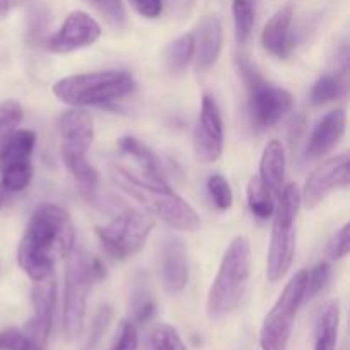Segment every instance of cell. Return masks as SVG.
Segmentation results:
<instances>
[{
    "instance_id": "cell-1",
    "label": "cell",
    "mask_w": 350,
    "mask_h": 350,
    "mask_svg": "<svg viewBox=\"0 0 350 350\" xmlns=\"http://www.w3.org/2000/svg\"><path fill=\"white\" fill-rule=\"evenodd\" d=\"M74 241L75 231L68 212L60 205L43 204L27 222L17 248V263L33 282H40L51 277L55 265L70 255Z\"/></svg>"
},
{
    "instance_id": "cell-2",
    "label": "cell",
    "mask_w": 350,
    "mask_h": 350,
    "mask_svg": "<svg viewBox=\"0 0 350 350\" xmlns=\"http://www.w3.org/2000/svg\"><path fill=\"white\" fill-rule=\"evenodd\" d=\"M109 173L111 180L125 193L139 200L150 214L166 222L170 228L188 232H193L200 228V217L195 208L180 195L174 193L167 183L146 180L122 164H111Z\"/></svg>"
},
{
    "instance_id": "cell-3",
    "label": "cell",
    "mask_w": 350,
    "mask_h": 350,
    "mask_svg": "<svg viewBox=\"0 0 350 350\" xmlns=\"http://www.w3.org/2000/svg\"><path fill=\"white\" fill-rule=\"evenodd\" d=\"M250 269L252 246L245 236H236L224 252L217 275L208 289L207 314L212 320L226 317L238 308L248 287Z\"/></svg>"
},
{
    "instance_id": "cell-4",
    "label": "cell",
    "mask_w": 350,
    "mask_h": 350,
    "mask_svg": "<svg viewBox=\"0 0 350 350\" xmlns=\"http://www.w3.org/2000/svg\"><path fill=\"white\" fill-rule=\"evenodd\" d=\"M62 139V159L81 190L89 198L94 197L98 188V171L88 163V152L94 139V122L88 111L72 108L58 120Z\"/></svg>"
},
{
    "instance_id": "cell-5",
    "label": "cell",
    "mask_w": 350,
    "mask_h": 350,
    "mask_svg": "<svg viewBox=\"0 0 350 350\" xmlns=\"http://www.w3.org/2000/svg\"><path fill=\"white\" fill-rule=\"evenodd\" d=\"M135 88L133 77L123 70L91 72L68 75L53 84V94L68 106L109 105L125 98Z\"/></svg>"
},
{
    "instance_id": "cell-6",
    "label": "cell",
    "mask_w": 350,
    "mask_h": 350,
    "mask_svg": "<svg viewBox=\"0 0 350 350\" xmlns=\"http://www.w3.org/2000/svg\"><path fill=\"white\" fill-rule=\"evenodd\" d=\"M64 294V334L68 340L77 337L82 330L88 308V296L91 287L106 277V267L96 256L81 250H72L67 256Z\"/></svg>"
},
{
    "instance_id": "cell-7",
    "label": "cell",
    "mask_w": 350,
    "mask_h": 350,
    "mask_svg": "<svg viewBox=\"0 0 350 350\" xmlns=\"http://www.w3.org/2000/svg\"><path fill=\"white\" fill-rule=\"evenodd\" d=\"M301 207V191L297 185L289 183L279 193V205L273 212V228L267 256V277L279 282L291 269L296 253V219Z\"/></svg>"
},
{
    "instance_id": "cell-8",
    "label": "cell",
    "mask_w": 350,
    "mask_h": 350,
    "mask_svg": "<svg viewBox=\"0 0 350 350\" xmlns=\"http://www.w3.org/2000/svg\"><path fill=\"white\" fill-rule=\"evenodd\" d=\"M238 68L248 89L250 115L253 123L260 129L277 125L293 108V94L287 89L270 84L246 58H238Z\"/></svg>"
},
{
    "instance_id": "cell-9",
    "label": "cell",
    "mask_w": 350,
    "mask_h": 350,
    "mask_svg": "<svg viewBox=\"0 0 350 350\" xmlns=\"http://www.w3.org/2000/svg\"><path fill=\"white\" fill-rule=\"evenodd\" d=\"M154 226V215L126 208L116 214L108 224L96 228V234L108 255L116 260H126L144 248Z\"/></svg>"
},
{
    "instance_id": "cell-10",
    "label": "cell",
    "mask_w": 350,
    "mask_h": 350,
    "mask_svg": "<svg viewBox=\"0 0 350 350\" xmlns=\"http://www.w3.org/2000/svg\"><path fill=\"white\" fill-rule=\"evenodd\" d=\"M308 270H301L284 287L282 294L272 310L263 318L262 330H260V347L262 350H286L293 334L294 320L304 303V291H306Z\"/></svg>"
},
{
    "instance_id": "cell-11",
    "label": "cell",
    "mask_w": 350,
    "mask_h": 350,
    "mask_svg": "<svg viewBox=\"0 0 350 350\" xmlns=\"http://www.w3.org/2000/svg\"><path fill=\"white\" fill-rule=\"evenodd\" d=\"M195 154L202 163H214L224 149V123L221 109L212 96L202 98L200 115L195 125Z\"/></svg>"
},
{
    "instance_id": "cell-12",
    "label": "cell",
    "mask_w": 350,
    "mask_h": 350,
    "mask_svg": "<svg viewBox=\"0 0 350 350\" xmlns=\"http://www.w3.org/2000/svg\"><path fill=\"white\" fill-rule=\"evenodd\" d=\"M101 36V27L89 14L74 10L67 16L57 33L48 36L44 44L53 53H70L81 48L91 46Z\"/></svg>"
},
{
    "instance_id": "cell-13",
    "label": "cell",
    "mask_w": 350,
    "mask_h": 350,
    "mask_svg": "<svg viewBox=\"0 0 350 350\" xmlns=\"http://www.w3.org/2000/svg\"><path fill=\"white\" fill-rule=\"evenodd\" d=\"M55 304H57V282L51 277L34 282L33 291H31L33 314L23 332L41 349H44L48 337H50Z\"/></svg>"
},
{
    "instance_id": "cell-14",
    "label": "cell",
    "mask_w": 350,
    "mask_h": 350,
    "mask_svg": "<svg viewBox=\"0 0 350 350\" xmlns=\"http://www.w3.org/2000/svg\"><path fill=\"white\" fill-rule=\"evenodd\" d=\"M349 176V154L327 161L310 174L301 193V202H304L306 208L318 207L332 191L347 187Z\"/></svg>"
},
{
    "instance_id": "cell-15",
    "label": "cell",
    "mask_w": 350,
    "mask_h": 350,
    "mask_svg": "<svg viewBox=\"0 0 350 350\" xmlns=\"http://www.w3.org/2000/svg\"><path fill=\"white\" fill-rule=\"evenodd\" d=\"M161 280L170 294H178L188 282V253L183 241L178 238H167L161 246L159 255Z\"/></svg>"
},
{
    "instance_id": "cell-16",
    "label": "cell",
    "mask_w": 350,
    "mask_h": 350,
    "mask_svg": "<svg viewBox=\"0 0 350 350\" xmlns=\"http://www.w3.org/2000/svg\"><path fill=\"white\" fill-rule=\"evenodd\" d=\"M293 5H284L277 10L262 31V44L270 55L277 58H287L293 51Z\"/></svg>"
},
{
    "instance_id": "cell-17",
    "label": "cell",
    "mask_w": 350,
    "mask_h": 350,
    "mask_svg": "<svg viewBox=\"0 0 350 350\" xmlns=\"http://www.w3.org/2000/svg\"><path fill=\"white\" fill-rule=\"evenodd\" d=\"M222 23L215 14H208L195 31V60L200 70H208L219 60L222 50Z\"/></svg>"
},
{
    "instance_id": "cell-18",
    "label": "cell",
    "mask_w": 350,
    "mask_h": 350,
    "mask_svg": "<svg viewBox=\"0 0 350 350\" xmlns=\"http://www.w3.org/2000/svg\"><path fill=\"white\" fill-rule=\"evenodd\" d=\"M345 125H347V116H345L344 109L337 108L327 113L313 129L310 142H308V156L317 159V157H323L330 150H334V147L344 137Z\"/></svg>"
},
{
    "instance_id": "cell-19",
    "label": "cell",
    "mask_w": 350,
    "mask_h": 350,
    "mask_svg": "<svg viewBox=\"0 0 350 350\" xmlns=\"http://www.w3.org/2000/svg\"><path fill=\"white\" fill-rule=\"evenodd\" d=\"M118 149L122 150L125 156L132 157L133 163L139 167V176L146 178L150 181H159V183H166L163 170H161V163L156 157V154L149 149L144 142H140L135 137H122L118 140Z\"/></svg>"
},
{
    "instance_id": "cell-20",
    "label": "cell",
    "mask_w": 350,
    "mask_h": 350,
    "mask_svg": "<svg viewBox=\"0 0 350 350\" xmlns=\"http://www.w3.org/2000/svg\"><path fill=\"white\" fill-rule=\"evenodd\" d=\"M286 176V150L282 142L270 140L260 161V180L272 191V195H279L284 187Z\"/></svg>"
},
{
    "instance_id": "cell-21",
    "label": "cell",
    "mask_w": 350,
    "mask_h": 350,
    "mask_svg": "<svg viewBox=\"0 0 350 350\" xmlns=\"http://www.w3.org/2000/svg\"><path fill=\"white\" fill-rule=\"evenodd\" d=\"M36 147V133L33 130H17L0 146V171L16 164L31 163Z\"/></svg>"
},
{
    "instance_id": "cell-22",
    "label": "cell",
    "mask_w": 350,
    "mask_h": 350,
    "mask_svg": "<svg viewBox=\"0 0 350 350\" xmlns=\"http://www.w3.org/2000/svg\"><path fill=\"white\" fill-rule=\"evenodd\" d=\"M340 325V306L337 301H330L321 310L314 328V350H335Z\"/></svg>"
},
{
    "instance_id": "cell-23",
    "label": "cell",
    "mask_w": 350,
    "mask_h": 350,
    "mask_svg": "<svg viewBox=\"0 0 350 350\" xmlns=\"http://www.w3.org/2000/svg\"><path fill=\"white\" fill-rule=\"evenodd\" d=\"M347 75L344 72L325 74L318 79L310 91V101L314 106H323L340 99L347 91Z\"/></svg>"
},
{
    "instance_id": "cell-24",
    "label": "cell",
    "mask_w": 350,
    "mask_h": 350,
    "mask_svg": "<svg viewBox=\"0 0 350 350\" xmlns=\"http://www.w3.org/2000/svg\"><path fill=\"white\" fill-rule=\"evenodd\" d=\"M195 57V38L193 34H183L171 41L164 50V65L171 74H181L190 65Z\"/></svg>"
},
{
    "instance_id": "cell-25",
    "label": "cell",
    "mask_w": 350,
    "mask_h": 350,
    "mask_svg": "<svg viewBox=\"0 0 350 350\" xmlns=\"http://www.w3.org/2000/svg\"><path fill=\"white\" fill-rule=\"evenodd\" d=\"M156 313V303L150 294L147 279L139 273L132 286V317L135 323H146Z\"/></svg>"
},
{
    "instance_id": "cell-26",
    "label": "cell",
    "mask_w": 350,
    "mask_h": 350,
    "mask_svg": "<svg viewBox=\"0 0 350 350\" xmlns=\"http://www.w3.org/2000/svg\"><path fill=\"white\" fill-rule=\"evenodd\" d=\"M246 197H248L250 211L253 215L262 221L270 219L275 212V204H273V195L265 185L262 183L260 178H252L248 183V190H246Z\"/></svg>"
},
{
    "instance_id": "cell-27",
    "label": "cell",
    "mask_w": 350,
    "mask_h": 350,
    "mask_svg": "<svg viewBox=\"0 0 350 350\" xmlns=\"http://www.w3.org/2000/svg\"><path fill=\"white\" fill-rule=\"evenodd\" d=\"M232 19L238 44L250 40L255 24V0H232Z\"/></svg>"
},
{
    "instance_id": "cell-28",
    "label": "cell",
    "mask_w": 350,
    "mask_h": 350,
    "mask_svg": "<svg viewBox=\"0 0 350 350\" xmlns=\"http://www.w3.org/2000/svg\"><path fill=\"white\" fill-rule=\"evenodd\" d=\"M2 178H0V185L12 193H19V191L26 190L29 187L31 180H33V166L31 163L26 164H16V166L5 167L0 171Z\"/></svg>"
},
{
    "instance_id": "cell-29",
    "label": "cell",
    "mask_w": 350,
    "mask_h": 350,
    "mask_svg": "<svg viewBox=\"0 0 350 350\" xmlns=\"http://www.w3.org/2000/svg\"><path fill=\"white\" fill-rule=\"evenodd\" d=\"M150 350H187V345L181 340L176 328L171 325H157L149 335Z\"/></svg>"
},
{
    "instance_id": "cell-30",
    "label": "cell",
    "mask_w": 350,
    "mask_h": 350,
    "mask_svg": "<svg viewBox=\"0 0 350 350\" xmlns=\"http://www.w3.org/2000/svg\"><path fill=\"white\" fill-rule=\"evenodd\" d=\"M23 106L16 99H5L0 103V146L16 132L17 125L23 122Z\"/></svg>"
},
{
    "instance_id": "cell-31",
    "label": "cell",
    "mask_w": 350,
    "mask_h": 350,
    "mask_svg": "<svg viewBox=\"0 0 350 350\" xmlns=\"http://www.w3.org/2000/svg\"><path fill=\"white\" fill-rule=\"evenodd\" d=\"M207 190L211 195L212 202L219 211H229L234 202V195H232L231 185L228 183L222 174H212L207 180Z\"/></svg>"
},
{
    "instance_id": "cell-32",
    "label": "cell",
    "mask_w": 350,
    "mask_h": 350,
    "mask_svg": "<svg viewBox=\"0 0 350 350\" xmlns=\"http://www.w3.org/2000/svg\"><path fill=\"white\" fill-rule=\"evenodd\" d=\"M330 265L325 262L318 263L313 269L308 272V280H306V291H304V301H311L325 289V286L330 280Z\"/></svg>"
},
{
    "instance_id": "cell-33",
    "label": "cell",
    "mask_w": 350,
    "mask_h": 350,
    "mask_svg": "<svg viewBox=\"0 0 350 350\" xmlns=\"http://www.w3.org/2000/svg\"><path fill=\"white\" fill-rule=\"evenodd\" d=\"M0 350H43L38 347L23 330L7 328L0 332Z\"/></svg>"
},
{
    "instance_id": "cell-34",
    "label": "cell",
    "mask_w": 350,
    "mask_h": 350,
    "mask_svg": "<svg viewBox=\"0 0 350 350\" xmlns=\"http://www.w3.org/2000/svg\"><path fill=\"white\" fill-rule=\"evenodd\" d=\"M111 318H113V313H111V308L109 306H103L101 310L98 311V314H96L94 320H92L91 332H89V338H88V342H85L84 350H91L99 340H101V337L105 335V332H106V328H108Z\"/></svg>"
},
{
    "instance_id": "cell-35",
    "label": "cell",
    "mask_w": 350,
    "mask_h": 350,
    "mask_svg": "<svg viewBox=\"0 0 350 350\" xmlns=\"http://www.w3.org/2000/svg\"><path fill=\"white\" fill-rule=\"evenodd\" d=\"M98 9L113 27H123L125 24V7L122 0H94Z\"/></svg>"
},
{
    "instance_id": "cell-36",
    "label": "cell",
    "mask_w": 350,
    "mask_h": 350,
    "mask_svg": "<svg viewBox=\"0 0 350 350\" xmlns=\"http://www.w3.org/2000/svg\"><path fill=\"white\" fill-rule=\"evenodd\" d=\"M139 349V334L133 321H122L116 340L109 350H137Z\"/></svg>"
},
{
    "instance_id": "cell-37",
    "label": "cell",
    "mask_w": 350,
    "mask_h": 350,
    "mask_svg": "<svg viewBox=\"0 0 350 350\" xmlns=\"http://www.w3.org/2000/svg\"><path fill=\"white\" fill-rule=\"evenodd\" d=\"M349 250H350V224L347 222V224H344L340 229H338V232L334 236V239H332L330 243L332 258L335 260L345 258V256L349 255Z\"/></svg>"
},
{
    "instance_id": "cell-38",
    "label": "cell",
    "mask_w": 350,
    "mask_h": 350,
    "mask_svg": "<svg viewBox=\"0 0 350 350\" xmlns=\"http://www.w3.org/2000/svg\"><path fill=\"white\" fill-rule=\"evenodd\" d=\"M137 14L146 19H156L163 12V0H129Z\"/></svg>"
},
{
    "instance_id": "cell-39",
    "label": "cell",
    "mask_w": 350,
    "mask_h": 350,
    "mask_svg": "<svg viewBox=\"0 0 350 350\" xmlns=\"http://www.w3.org/2000/svg\"><path fill=\"white\" fill-rule=\"evenodd\" d=\"M167 5L178 17H188L193 9L195 0H167Z\"/></svg>"
},
{
    "instance_id": "cell-40",
    "label": "cell",
    "mask_w": 350,
    "mask_h": 350,
    "mask_svg": "<svg viewBox=\"0 0 350 350\" xmlns=\"http://www.w3.org/2000/svg\"><path fill=\"white\" fill-rule=\"evenodd\" d=\"M9 9H10L9 0H0V21H3L7 16H9Z\"/></svg>"
},
{
    "instance_id": "cell-41",
    "label": "cell",
    "mask_w": 350,
    "mask_h": 350,
    "mask_svg": "<svg viewBox=\"0 0 350 350\" xmlns=\"http://www.w3.org/2000/svg\"><path fill=\"white\" fill-rule=\"evenodd\" d=\"M9 197H10L9 191H7L5 188H3L2 185H0V211H2V208L5 207V204H7V202H9Z\"/></svg>"
}]
</instances>
